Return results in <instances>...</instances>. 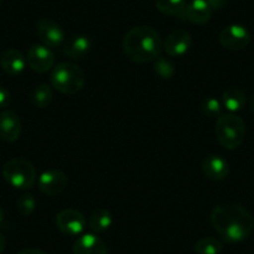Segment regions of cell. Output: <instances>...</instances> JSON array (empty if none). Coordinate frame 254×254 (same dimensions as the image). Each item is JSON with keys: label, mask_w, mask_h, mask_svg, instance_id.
<instances>
[{"label": "cell", "mask_w": 254, "mask_h": 254, "mask_svg": "<svg viewBox=\"0 0 254 254\" xmlns=\"http://www.w3.org/2000/svg\"><path fill=\"white\" fill-rule=\"evenodd\" d=\"M211 224L223 241L243 242L253 233L254 217L246 207L236 202H224L213 208Z\"/></svg>", "instance_id": "1"}, {"label": "cell", "mask_w": 254, "mask_h": 254, "mask_svg": "<svg viewBox=\"0 0 254 254\" xmlns=\"http://www.w3.org/2000/svg\"><path fill=\"white\" fill-rule=\"evenodd\" d=\"M122 49L131 61L146 64L160 58L163 44L157 30L147 25H137L125 34Z\"/></svg>", "instance_id": "2"}, {"label": "cell", "mask_w": 254, "mask_h": 254, "mask_svg": "<svg viewBox=\"0 0 254 254\" xmlns=\"http://www.w3.org/2000/svg\"><path fill=\"white\" fill-rule=\"evenodd\" d=\"M51 86L64 95H75L81 91L86 82V75L75 63H60L50 75Z\"/></svg>", "instance_id": "3"}, {"label": "cell", "mask_w": 254, "mask_h": 254, "mask_svg": "<svg viewBox=\"0 0 254 254\" xmlns=\"http://www.w3.org/2000/svg\"><path fill=\"white\" fill-rule=\"evenodd\" d=\"M246 122L236 114L221 115L216 122V137L226 150H236L246 138Z\"/></svg>", "instance_id": "4"}, {"label": "cell", "mask_w": 254, "mask_h": 254, "mask_svg": "<svg viewBox=\"0 0 254 254\" xmlns=\"http://www.w3.org/2000/svg\"><path fill=\"white\" fill-rule=\"evenodd\" d=\"M3 177L16 190H30L36 182V170L25 158H11L3 166Z\"/></svg>", "instance_id": "5"}, {"label": "cell", "mask_w": 254, "mask_h": 254, "mask_svg": "<svg viewBox=\"0 0 254 254\" xmlns=\"http://www.w3.org/2000/svg\"><path fill=\"white\" fill-rule=\"evenodd\" d=\"M56 227L66 236H81L87 227V221L84 214L74 208H65L56 214Z\"/></svg>", "instance_id": "6"}, {"label": "cell", "mask_w": 254, "mask_h": 254, "mask_svg": "<svg viewBox=\"0 0 254 254\" xmlns=\"http://www.w3.org/2000/svg\"><path fill=\"white\" fill-rule=\"evenodd\" d=\"M219 44L231 51H239L246 49L251 43V33L248 29L239 24H232L221 30L218 35Z\"/></svg>", "instance_id": "7"}, {"label": "cell", "mask_w": 254, "mask_h": 254, "mask_svg": "<svg viewBox=\"0 0 254 254\" xmlns=\"http://www.w3.org/2000/svg\"><path fill=\"white\" fill-rule=\"evenodd\" d=\"M36 34L43 45L49 49L61 48L66 40L63 28L49 18H43L36 23Z\"/></svg>", "instance_id": "8"}, {"label": "cell", "mask_w": 254, "mask_h": 254, "mask_svg": "<svg viewBox=\"0 0 254 254\" xmlns=\"http://www.w3.org/2000/svg\"><path fill=\"white\" fill-rule=\"evenodd\" d=\"M67 176L59 170H48L40 175L38 180V187L41 193L48 197L58 196L63 193L67 187Z\"/></svg>", "instance_id": "9"}, {"label": "cell", "mask_w": 254, "mask_h": 254, "mask_svg": "<svg viewBox=\"0 0 254 254\" xmlns=\"http://www.w3.org/2000/svg\"><path fill=\"white\" fill-rule=\"evenodd\" d=\"M26 64L33 71L44 74L54 67L55 56L45 45H33L26 54Z\"/></svg>", "instance_id": "10"}, {"label": "cell", "mask_w": 254, "mask_h": 254, "mask_svg": "<svg viewBox=\"0 0 254 254\" xmlns=\"http://www.w3.org/2000/svg\"><path fill=\"white\" fill-rule=\"evenodd\" d=\"M213 10L206 0H190L178 18L193 25H204L212 18Z\"/></svg>", "instance_id": "11"}, {"label": "cell", "mask_w": 254, "mask_h": 254, "mask_svg": "<svg viewBox=\"0 0 254 254\" xmlns=\"http://www.w3.org/2000/svg\"><path fill=\"white\" fill-rule=\"evenodd\" d=\"M190 46H192V35L190 31L183 30V29L173 30L172 33L168 34L163 43V49L171 58L183 56L188 53Z\"/></svg>", "instance_id": "12"}, {"label": "cell", "mask_w": 254, "mask_h": 254, "mask_svg": "<svg viewBox=\"0 0 254 254\" xmlns=\"http://www.w3.org/2000/svg\"><path fill=\"white\" fill-rule=\"evenodd\" d=\"M21 120L14 110H4L0 112V140L4 142H15L20 137Z\"/></svg>", "instance_id": "13"}, {"label": "cell", "mask_w": 254, "mask_h": 254, "mask_svg": "<svg viewBox=\"0 0 254 254\" xmlns=\"http://www.w3.org/2000/svg\"><path fill=\"white\" fill-rule=\"evenodd\" d=\"M202 172L208 180L219 182L228 177L229 165L222 156L208 155L202 160Z\"/></svg>", "instance_id": "14"}, {"label": "cell", "mask_w": 254, "mask_h": 254, "mask_svg": "<svg viewBox=\"0 0 254 254\" xmlns=\"http://www.w3.org/2000/svg\"><path fill=\"white\" fill-rule=\"evenodd\" d=\"M74 254H109L107 246L97 234L82 233L72 246Z\"/></svg>", "instance_id": "15"}, {"label": "cell", "mask_w": 254, "mask_h": 254, "mask_svg": "<svg viewBox=\"0 0 254 254\" xmlns=\"http://www.w3.org/2000/svg\"><path fill=\"white\" fill-rule=\"evenodd\" d=\"M26 58L16 49H8L0 55V67L9 76H18L25 70Z\"/></svg>", "instance_id": "16"}, {"label": "cell", "mask_w": 254, "mask_h": 254, "mask_svg": "<svg viewBox=\"0 0 254 254\" xmlns=\"http://www.w3.org/2000/svg\"><path fill=\"white\" fill-rule=\"evenodd\" d=\"M91 49V41L86 35H74L65 40L63 45L64 55L71 60L84 59Z\"/></svg>", "instance_id": "17"}, {"label": "cell", "mask_w": 254, "mask_h": 254, "mask_svg": "<svg viewBox=\"0 0 254 254\" xmlns=\"http://www.w3.org/2000/svg\"><path fill=\"white\" fill-rule=\"evenodd\" d=\"M247 96L244 91L239 87H229L222 95V105L226 107L231 114L241 111L246 106Z\"/></svg>", "instance_id": "18"}, {"label": "cell", "mask_w": 254, "mask_h": 254, "mask_svg": "<svg viewBox=\"0 0 254 254\" xmlns=\"http://www.w3.org/2000/svg\"><path fill=\"white\" fill-rule=\"evenodd\" d=\"M112 224V214L105 208H97L90 216L87 226L91 233L100 234L106 232Z\"/></svg>", "instance_id": "19"}, {"label": "cell", "mask_w": 254, "mask_h": 254, "mask_svg": "<svg viewBox=\"0 0 254 254\" xmlns=\"http://www.w3.org/2000/svg\"><path fill=\"white\" fill-rule=\"evenodd\" d=\"M53 91L46 84H39L31 92V102L36 109H46L53 101Z\"/></svg>", "instance_id": "20"}, {"label": "cell", "mask_w": 254, "mask_h": 254, "mask_svg": "<svg viewBox=\"0 0 254 254\" xmlns=\"http://www.w3.org/2000/svg\"><path fill=\"white\" fill-rule=\"evenodd\" d=\"M196 254H221L223 252V243L213 237H204L194 244Z\"/></svg>", "instance_id": "21"}, {"label": "cell", "mask_w": 254, "mask_h": 254, "mask_svg": "<svg viewBox=\"0 0 254 254\" xmlns=\"http://www.w3.org/2000/svg\"><path fill=\"white\" fill-rule=\"evenodd\" d=\"M186 0H156L155 5L160 13L168 16H180L185 9Z\"/></svg>", "instance_id": "22"}, {"label": "cell", "mask_w": 254, "mask_h": 254, "mask_svg": "<svg viewBox=\"0 0 254 254\" xmlns=\"http://www.w3.org/2000/svg\"><path fill=\"white\" fill-rule=\"evenodd\" d=\"M222 101H219L216 97H206L202 101V112L204 116L209 117V119H218L222 115Z\"/></svg>", "instance_id": "23"}, {"label": "cell", "mask_w": 254, "mask_h": 254, "mask_svg": "<svg viewBox=\"0 0 254 254\" xmlns=\"http://www.w3.org/2000/svg\"><path fill=\"white\" fill-rule=\"evenodd\" d=\"M16 208H18V212L21 216H30L36 208V199L30 193L23 194V196L19 197L18 202H16Z\"/></svg>", "instance_id": "24"}, {"label": "cell", "mask_w": 254, "mask_h": 254, "mask_svg": "<svg viewBox=\"0 0 254 254\" xmlns=\"http://www.w3.org/2000/svg\"><path fill=\"white\" fill-rule=\"evenodd\" d=\"M155 71L158 76H161L162 79H171V77L175 76L176 69L175 65H173L171 61L166 60V59L158 58L155 60Z\"/></svg>", "instance_id": "25"}, {"label": "cell", "mask_w": 254, "mask_h": 254, "mask_svg": "<svg viewBox=\"0 0 254 254\" xmlns=\"http://www.w3.org/2000/svg\"><path fill=\"white\" fill-rule=\"evenodd\" d=\"M11 102V95L5 87L0 86V109H6Z\"/></svg>", "instance_id": "26"}, {"label": "cell", "mask_w": 254, "mask_h": 254, "mask_svg": "<svg viewBox=\"0 0 254 254\" xmlns=\"http://www.w3.org/2000/svg\"><path fill=\"white\" fill-rule=\"evenodd\" d=\"M206 1L209 4L212 10H221L227 5V0H206Z\"/></svg>", "instance_id": "27"}, {"label": "cell", "mask_w": 254, "mask_h": 254, "mask_svg": "<svg viewBox=\"0 0 254 254\" xmlns=\"http://www.w3.org/2000/svg\"><path fill=\"white\" fill-rule=\"evenodd\" d=\"M18 254H46V253H44V252L40 251V249L28 248V249H23V251L19 252Z\"/></svg>", "instance_id": "28"}, {"label": "cell", "mask_w": 254, "mask_h": 254, "mask_svg": "<svg viewBox=\"0 0 254 254\" xmlns=\"http://www.w3.org/2000/svg\"><path fill=\"white\" fill-rule=\"evenodd\" d=\"M5 247H6V239H5V237H4L3 234L0 233V254L3 253L4 249H5Z\"/></svg>", "instance_id": "29"}, {"label": "cell", "mask_w": 254, "mask_h": 254, "mask_svg": "<svg viewBox=\"0 0 254 254\" xmlns=\"http://www.w3.org/2000/svg\"><path fill=\"white\" fill-rule=\"evenodd\" d=\"M248 105H249V109H251L252 111L254 112V94L252 95V97H251V99H249Z\"/></svg>", "instance_id": "30"}, {"label": "cell", "mask_w": 254, "mask_h": 254, "mask_svg": "<svg viewBox=\"0 0 254 254\" xmlns=\"http://www.w3.org/2000/svg\"><path fill=\"white\" fill-rule=\"evenodd\" d=\"M3 219H4V212L3 209H1V207H0V223L3 222Z\"/></svg>", "instance_id": "31"}, {"label": "cell", "mask_w": 254, "mask_h": 254, "mask_svg": "<svg viewBox=\"0 0 254 254\" xmlns=\"http://www.w3.org/2000/svg\"><path fill=\"white\" fill-rule=\"evenodd\" d=\"M0 6H1V1H0Z\"/></svg>", "instance_id": "32"}]
</instances>
